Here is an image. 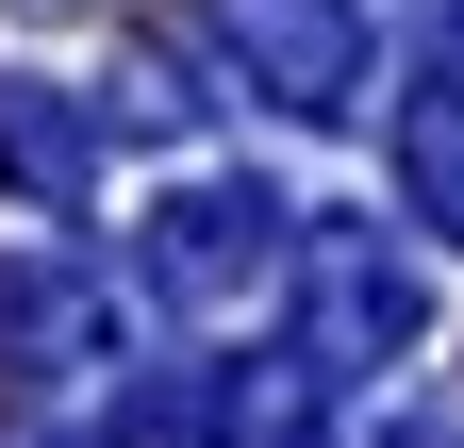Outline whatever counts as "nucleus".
<instances>
[{"instance_id":"f257e3e1","label":"nucleus","mask_w":464,"mask_h":448,"mask_svg":"<svg viewBox=\"0 0 464 448\" xmlns=\"http://www.w3.org/2000/svg\"><path fill=\"white\" fill-rule=\"evenodd\" d=\"M282 249H299V216H282V183H249V166H216V183H183V200L133 216L150 299H183V316H249L282 283Z\"/></svg>"},{"instance_id":"f03ea898","label":"nucleus","mask_w":464,"mask_h":448,"mask_svg":"<svg viewBox=\"0 0 464 448\" xmlns=\"http://www.w3.org/2000/svg\"><path fill=\"white\" fill-rule=\"evenodd\" d=\"M431 332V283L382 249V216H315L299 233V365L315 382H365V365H398Z\"/></svg>"},{"instance_id":"7ed1b4c3","label":"nucleus","mask_w":464,"mask_h":448,"mask_svg":"<svg viewBox=\"0 0 464 448\" xmlns=\"http://www.w3.org/2000/svg\"><path fill=\"white\" fill-rule=\"evenodd\" d=\"M199 34L282 117H348V100H365V0H199Z\"/></svg>"},{"instance_id":"20e7f679","label":"nucleus","mask_w":464,"mask_h":448,"mask_svg":"<svg viewBox=\"0 0 464 448\" xmlns=\"http://www.w3.org/2000/svg\"><path fill=\"white\" fill-rule=\"evenodd\" d=\"M0 365H17V382L116 365V283H100L83 249H0Z\"/></svg>"},{"instance_id":"39448f33","label":"nucleus","mask_w":464,"mask_h":448,"mask_svg":"<svg viewBox=\"0 0 464 448\" xmlns=\"http://www.w3.org/2000/svg\"><path fill=\"white\" fill-rule=\"evenodd\" d=\"M0 183H17L34 216H67V200L100 183V133H83L67 83H17V67H0Z\"/></svg>"},{"instance_id":"423d86ee","label":"nucleus","mask_w":464,"mask_h":448,"mask_svg":"<svg viewBox=\"0 0 464 448\" xmlns=\"http://www.w3.org/2000/svg\"><path fill=\"white\" fill-rule=\"evenodd\" d=\"M232 415H249V382L199 365V349H166V365L116 382V448H232Z\"/></svg>"},{"instance_id":"0eeeda50","label":"nucleus","mask_w":464,"mask_h":448,"mask_svg":"<svg viewBox=\"0 0 464 448\" xmlns=\"http://www.w3.org/2000/svg\"><path fill=\"white\" fill-rule=\"evenodd\" d=\"M398 200H415V233L464 249V67H431L398 100Z\"/></svg>"},{"instance_id":"6e6552de","label":"nucleus","mask_w":464,"mask_h":448,"mask_svg":"<svg viewBox=\"0 0 464 448\" xmlns=\"http://www.w3.org/2000/svg\"><path fill=\"white\" fill-rule=\"evenodd\" d=\"M116 117H133V133H183L199 117V100H183V50H133V67H116Z\"/></svg>"},{"instance_id":"1a4fd4ad","label":"nucleus","mask_w":464,"mask_h":448,"mask_svg":"<svg viewBox=\"0 0 464 448\" xmlns=\"http://www.w3.org/2000/svg\"><path fill=\"white\" fill-rule=\"evenodd\" d=\"M382 448H448V432H431V415H398V432H382Z\"/></svg>"},{"instance_id":"9d476101","label":"nucleus","mask_w":464,"mask_h":448,"mask_svg":"<svg viewBox=\"0 0 464 448\" xmlns=\"http://www.w3.org/2000/svg\"><path fill=\"white\" fill-rule=\"evenodd\" d=\"M17 17H83V0H17Z\"/></svg>"},{"instance_id":"9b49d317","label":"nucleus","mask_w":464,"mask_h":448,"mask_svg":"<svg viewBox=\"0 0 464 448\" xmlns=\"http://www.w3.org/2000/svg\"><path fill=\"white\" fill-rule=\"evenodd\" d=\"M0 448H67V432H0Z\"/></svg>"}]
</instances>
